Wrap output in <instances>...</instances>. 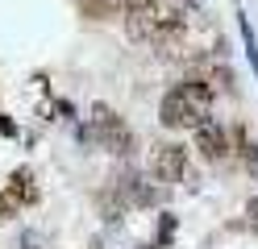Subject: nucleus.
<instances>
[{"label": "nucleus", "mask_w": 258, "mask_h": 249, "mask_svg": "<svg viewBox=\"0 0 258 249\" xmlns=\"http://www.w3.org/2000/svg\"><path fill=\"white\" fill-rule=\"evenodd\" d=\"M191 75H200L213 92H221V96H229L233 92V75H229V66L225 62H213V58H196V66H191Z\"/></svg>", "instance_id": "obj_7"}, {"label": "nucleus", "mask_w": 258, "mask_h": 249, "mask_svg": "<svg viewBox=\"0 0 258 249\" xmlns=\"http://www.w3.org/2000/svg\"><path fill=\"white\" fill-rule=\"evenodd\" d=\"M158 121H163V129H196V125L208 121V108L191 104L179 88H171L163 96V104H158Z\"/></svg>", "instance_id": "obj_2"}, {"label": "nucleus", "mask_w": 258, "mask_h": 249, "mask_svg": "<svg viewBox=\"0 0 258 249\" xmlns=\"http://www.w3.org/2000/svg\"><path fill=\"white\" fill-rule=\"evenodd\" d=\"M237 29H241V46H246V58H250L254 75H258V38H254V25L246 21V13H237Z\"/></svg>", "instance_id": "obj_10"}, {"label": "nucleus", "mask_w": 258, "mask_h": 249, "mask_svg": "<svg viewBox=\"0 0 258 249\" xmlns=\"http://www.w3.org/2000/svg\"><path fill=\"white\" fill-rule=\"evenodd\" d=\"M150 175L158 183H179L187 175V145L179 141H163V145H154V154H150Z\"/></svg>", "instance_id": "obj_3"}, {"label": "nucleus", "mask_w": 258, "mask_h": 249, "mask_svg": "<svg viewBox=\"0 0 258 249\" xmlns=\"http://www.w3.org/2000/svg\"><path fill=\"white\" fill-rule=\"evenodd\" d=\"M0 133H5V137H13V133H17V125H13L5 112H0Z\"/></svg>", "instance_id": "obj_15"}, {"label": "nucleus", "mask_w": 258, "mask_h": 249, "mask_svg": "<svg viewBox=\"0 0 258 249\" xmlns=\"http://www.w3.org/2000/svg\"><path fill=\"white\" fill-rule=\"evenodd\" d=\"M229 137H233V149H237V154H241V162L250 166V175L258 179V145H254V141L246 137V129H241V125H237V129L229 133Z\"/></svg>", "instance_id": "obj_8"}, {"label": "nucleus", "mask_w": 258, "mask_h": 249, "mask_svg": "<svg viewBox=\"0 0 258 249\" xmlns=\"http://www.w3.org/2000/svg\"><path fill=\"white\" fill-rule=\"evenodd\" d=\"M117 199H121L125 208H150V204L163 199V191L146 187V179H142V175H125V179L117 183Z\"/></svg>", "instance_id": "obj_6"}, {"label": "nucleus", "mask_w": 258, "mask_h": 249, "mask_svg": "<svg viewBox=\"0 0 258 249\" xmlns=\"http://www.w3.org/2000/svg\"><path fill=\"white\" fill-rule=\"evenodd\" d=\"M196 149L204 162H225L229 158V133L217 121H204V125H196Z\"/></svg>", "instance_id": "obj_5"}, {"label": "nucleus", "mask_w": 258, "mask_h": 249, "mask_svg": "<svg viewBox=\"0 0 258 249\" xmlns=\"http://www.w3.org/2000/svg\"><path fill=\"white\" fill-rule=\"evenodd\" d=\"M21 249H42V237H38V232H25V237H21Z\"/></svg>", "instance_id": "obj_14"}, {"label": "nucleus", "mask_w": 258, "mask_h": 249, "mask_svg": "<svg viewBox=\"0 0 258 249\" xmlns=\"http://www.w3.org/2000/svg\"><path fill=\"white\" fill-rule=\"evenodd\" d=\"M5 191H9V199L17 208H38L42 204V187H38V179H34L29 166H17V171L5 179Z\"/></svg>", "instance_id": "obj_4"}, {"label": "nucleus", "mask_w": 258, "mask_h": 249, "mask_svg": "<svg viewBox=\"0 0 258 249\" xmlns=\"http://www.w3.org/2000/svg\"><path fill=\"white\" fill-rule=\"evenodd\" d=\"M17 212H21V208H17V204L9 199V191H0V228H5V224H9V220H13Z\"/></svg>", "instance_id": "obj_12"}, {"label": "nucleus", "mask_w": 258, "mask_h": 249, "mask_svg": "<svg viewBox=\"0 0 258 249\" xmlns=\"http://www.w3.org/2000/svg\"><path fill=\"white\" fill-rule=\"evenodd\" d=\"M84 141L88 145L96 141L100 149H108V154H117V158H129V154H134V145H138L134 141V129H129L112 108H104V104L92 108V133L84 129Z\"/></svg>", "instance_id": "obj_1"}, {"label": "nucleus", "mask_w": 258, "mask_h": 249, "mask_svg": "<svg viewBox=\"0 0 258 249\" xmlns=\"http://www.w3.org/2000/svg\"><path fill=\"white\" fill-rule=\"evenodd\" d=\"M79 9H84V17H117L125 9V0H79Z\"/></svg>", "instance_id": "obj_9"}, {"label": "nucleus", "mask_w": 258, "mask_h": 249, "mask_svg": "<svg viewBox=\"0 0 258 249\" xmlns=\"http://www.w3.org/2000/svg\"><path fill=\"white\" fill-rule=\"evenodd\" d=\"M246 216H250V224L258 228V195H250V199H246Z\"/></svg>", "instance_id": "obj_13"}, {"label": "nucleus", "mask_w": 258, "mask_h": 249, "mask_svg": "<svg viewBox=\"0 0 258 249\" xmlns=\"http://www.w3.org/2000/svg\"><path fill=\"white\" fill-rule=\"evenodd\" d=\"M175 228H179V220H175L171 212H163V216H158V241H154V245H171Z\"/></svg>", "instance_id": "obj_11"}]
</instances>
